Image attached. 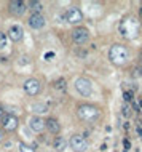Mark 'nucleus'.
Returning <instances> with one entry per match:
<instances>
[{"label": "nucleus", "instance_id": "b1692460", "mask_svg": "<svg viewBox=\"0 0 142 152\" xmlns=\"http://www.w3.org/2000/svg\"><path fill=\"white\" fill-rule=\"evenodd\" d=\"M3 138H5V133H3V130H0V143L3 141Z\"/></svg>", "mask_w": 142, "mask_h": 152}, {"label": "nucleus", "instance_id": "a211bd4d", "mask_svg": "<svg viewBox=\"0 0 142 152\" xmlns=\"http://www.w3.org/2000/svg\"><path fill=\"white\" fill-rule=\"evenodd\" d=\"M6 42H8V40H6V35L0 30V50H3L6 46Z\"/></svg>", "mask_w": 142, "mask_h": 152}, {"label": "nucleus", "instance_id": "aec40b11", "mask_svg": "<svg viewBox=\"0 0 142 152\" xmlns=\"http://www.w3.org/2000/svg\"><path fill=\"white\" fill-rule=\"evenodd\" d=\"M129 111H131V109H129V106H128V104H125V106H123V115H125V117H128L129 114H131Z\"/></svg>", "mask_w": 142, "mask_h": 152}, {"label": "nucleus", "instance_id": "a878e982", "mask_svg": "<svg viewBox=\"0 0 142 152\" xmlns=\"http://www.w3.org/2000/svg\"><path fill=\"white\" fill-rule=\"evenodd\" d=\"M141 106H142V101H141Z\"/></svg>", "mask_w": 142, "mask_h": 152}, {"label": "nucleus", "instance_id": "0eeeda50", "mask_svg": "<svg viewBox=\"0 0 142 152\" xmlns=\"http://www.w3.org/2000/svg\"><path fill=\"white\" fill-rule=\"evenodd\" d=\"M40 90H42V83L37 79H29V80L24 82V91L27 93V95L35 96V95L40 93Z\"/></svg>", "mask_w": 142, "mask_h": 152}, {"label": "nucleus", "instance_id": "f8f14e48", "mask_svg": "<svg viewBox=\"0 0 142 152\" xmlns=\"http://www.w3.org/2000/svg\"><path fill=\"white\" fill-rule=\"evenodd\" d=\"M8 37L13 42H19V40H22V37H24V30H22L21 26H11L8 29Z\"/></svg>", "mask_w": 142, "mask_h": 152}, {"label": "nucleus", "instance_id": "20e7f679", "mask_svg": "<svg viewBox=\"0 0 142 152\" xmlns=\"http://www.w3.org/2000/svg\"><path fill=\"white\" fill-rule=\"evenodd\" d=\"M75 90L80 93L81 96H91V93H93V83L88 79L80 77V79L75 80Z\"/></svg>", "mask_w": 142, "mask_h": 152}, {"label": "nucleus", "instance_id": "6e6552de", "mask_svg": "<svg viewBox=\"0 0 142 152\" xmlns=\"http://www.w3.org/2000/svg\"><path fill=\"white\" fill-rule=\"evenodd\" d=\"M18 125H19V120H18V117L13 115V114L5 115L2 120V127H3V130H6V131H14L18 128Z\"/></svg>", "mask_w": 142, "mask_h": 152}, {"label": "nucleus", "instance_id": "39448f33", "mask_svg": "<svg viewBox=\"0 0 142 152\" xmlns=\"http://www.w3.org/2000/svg\"><path fill=\"white\" fill-rule=\"evenodd\" d=\"M64 18H66L67 22H70V24H78V22L83 21V13H81V10H78L77 7H72V8H69L66 11Z\"/></svg>", "mask_w": 142, "mask_h": 152}, {"label": "nucleus", "instance_id": "dca6fc26", "mask_svg": "<svg viewBox=\"0 0 142 152\" xmlns=\"http://www.w3.org/2000/svg\"><path fill=\"white\" fill-rule=\"evenodd\" d=\"M32 111L35 112V114H45V112L48 111V107H46L45 104H34Z\"/></svg>", "mask_w": 142, "mask_h": 152}, {"label": "nucleus", "instance_id": "412c9836", "mask_svg": "<svg viewBox=\"0 0 142 152\" xmlns=\"http://www.w3.org/2000/svg\"><path fill=\"white\" fill-rule=\"evenodd\" d=\"M131 99H133V93L131 91H126L125 93V101H128V103H129Z\"/></svg>", "mask_w": 142, "mask_h": 152}, {"label": "nucleus", "instance_id": "393cba45", "mask_svg": "<svg viewBox=\"0 0 142 152\" xmlns=\"http://www.w3.org/2000/svg\"><path fill=\"white\" fill-rule=\"evenodd\" d=\"M141 19H142V8H141Z\"/></svg>", "mask_w": 142, "mask_h": 152}, {"label": "nucleus", "instance_id": "6ab92c4d", "mask_svg": "<svg viewBox=\"0 0 142 152\" xmlns=\"http://www.w3.org/2000/svg\"><path fill=\"white\" fill-rule=\"evenodd\" d=\"M19 151H21V152H35V151L32 149V147L27 146V144H24V143L19 144Z\"/></svg>", "mask_w": 142, "mask_h": 152}, {"label": "nucleus", "instance_id": "f03ea898", "mask_svg": "<svg viewBox=\"0 0 142 152\" xmlns=\"http://www.w3.org/2000/svg\"><path fill=\"white\" fill-rule=\"evenodd\" d=\"M78 117L85 122H94V120L99 117V109L91 106V104H81L77 111Z\"/></svg>", "mask_w": 142, "mask_h": 152}, {"label": "nucleus", "instance_id": "4be33fe9", "mask_svg": "<svg viewBox=\"0 0 142 152\" xmlns=\"http://www.w3.org/2000/svg\"><path fill=\"white\" fill-rule=\"evenodd\" d=\"M3 117H5V111H3L2 107H0V122L3 120Z\"/></svg>", "mask_w": 142, "mask_h": 152}, {"label": "nucleus", "instance_id": "9d476101", "mask_svg": "<svg viewBox=\"0 0 142 152\" xmlns=\"http://www.w3.org/2000/svg\"><path fill=\"white\" fill-rule=\"evenodd\" d=\"M29 127L32 131H35V133H40V131L45 130V120L38 115H34L32 119L29 120Z\"/></svg>", "mask_w": 142, "mask_h": 152}, {"label": "nucleus", "instance_id": "423d86ee", "mask_svg": "<svg viewBox=\"0 0 142 152\" xmlns=\"http://www.w3.org/2000/svg\"><path fill=\"white\" fill-rule=\"evenodd\" d=\"M72 38H74V42L78 43V45L86 43V42H88V38H89L88 29H85V27H75V29L72 30Z\"/></svg>", "mask_w": 142, "mask_h": 152}, {"label": "nucleus", "instance_id": "f257e3e1", "mask_svg": "<svg viewBox=\"0 0 142 152\" xmlns=\"http://www.w3.org/2000/svg\"><path fill=\"white\" fill-rule=\"evenodd\" d=\"M128 56H129V53H128V50H126V46H123V45L117 43V45L110 46V50H109V59L117 66L125 64L126 61H128Z\"/></svg>", "mask_w": 142, "mask_h": 152}, {"label": "nucleus", "instance_id": "2eb2a0df", "mask_svg": "<svg viewBox=\"0 0 142 152\" xmlns=\"http://www.w3.org/2000/svg\"><path fill=\"white\" fill-rule=\"evenodd\" d=\"M27 7H29L34 13H40V11H42V2H35V0H34V2L27 3Z\"/></svg>", "mask_w": 142, "mask_h": 152}, {"label": "nucleus", "instance_id": "5701e85b", "mask_svg": "<svg viewBox=\"0 0 142 152\" xmlns=\"http://www.w3.org/2000/svg\"><path fill=\"white\" fill-rule=\"evenodd\" d=\"M53 56H54V53H53V51H51V53H46V54H45V58H46L48 61H50V58H53Z\"/></svg>", "mask_w": 142, "mask_h": 152}, {"label": "nucleus", "instance_id": "1a4fd4ad", "mask_svg": "<svg viewBox=\"0 0 142 152\" xmlns=\"http://www.w3.org/2000/svg\"><path fill=\"white\" fill-rule=\"evenodd\" d=\"M45 16H43L42 13H32L30 14V18H29V21H27V24H29L32 29H42L43 26H45Z\"/></svg>", "mask_w": 142, "mask_h": 152}, {"label": "nucleus", "instance_id": "9b49d317", "mask_svg": "<svg viewBox=\"0 0 142 152\" xmlns=\"http://www.w3.org/2000/svg\"><path fill=\"white\" fill-rule=\"evenodd\" d=\"M27 10V5L24 2H19V0H14V2L10 3V11L13 14H16V16H21V14H24Z\"/></svg>", "mask_w": 142, "mask_h": 152}, {"label": "nucleus", "instance_id": "ddd939ff", "mask_svg": "<svg viewBox=\"0 0 142 152\" xmlns=\"http://www.w3.org/2000/svg\"><path fill=\"white\" fill-rule=\"evenodd\" d=\"M45 128L50 131V133H53V135H58L59 131H61V125H59V122L56 119H48V120H45Z\"/></svg>", "mask_w": 142, "mask_h": 152}, {"label": "nucleus", "instance_id": "4468645a", "mask_svg": "<svg viewBox=\"0 0 142 152\" xmlns=\"http://www.w3.org/2000/svg\"><path fill=\"white\" fill-rule=\"evenodd\" d=\"M53 147L58 152H62V151H66V147H67V141L62 136H56V138L53 139Z\"/></svg>", "mask_w": 142, "mask_h": 152}, {"label": "nucleus", "instance_id": "f3484780", "mask_svg": "<svg viewBox=\"0 0 142 152\" xmlns=\"http://www.w3.org/2000/svg\"><path fill=\"white\" fill-rule=\"evenodd\" d=\"M54 88L56 90H59V91H66V80L64 79H59V80H56L54 82Z\"/></svg>", "mask_w": 142, "mask_h": 152}, {"label": "nucleus", "instance_id": "7ed1b4c3", "mask_svg": "<svg viewBox=\"0 0 142 152\" xmlns=\"http://www.w3.org/2000/svg\"><path fill=\"white\" fill-rule=\"evenodd\" d=\"M69 144H70V147H72L75 152H85L89 147L86 138H85V136H81V135H74L72 138H70Z\"/></svg>", "mask_w": 142, "mask_h": 152}]
</instances>
